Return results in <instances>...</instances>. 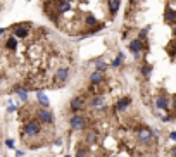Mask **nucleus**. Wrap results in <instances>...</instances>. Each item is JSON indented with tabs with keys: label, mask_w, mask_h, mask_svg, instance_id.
I'll use <instances>...</instances> for the list:
<instances>
[{
	"label": "nucleus",
	"mask_w": 176,
	"mask_h": 157,
	"mask_svg": "<svg viewBox=\"0 0 176 157\" xmlns=\"http://www.w3.org/2000/svg\"><path fill=\"white\" fill-rule=\"evenodd\" d=\"M131 104V99H128V97H124V99H121V100H118V104H116V112H124L126 109H128V105Z\"/></svg>",
	"instance_id": "obj_7"
},
{
	"label": "nucleus",
	"mask_w": 176,
	"mask_h": 157,
	"mask_svg": "<svg viewBox=\"0 0 176 157\" xmlns=\"http://www.w3.org/2000/svg\"><path fill=\"white\" fill-rule=\"evenodd\" d=\"M69 124L73 126V129H83L86 126V118L81 116V114H74L71 119H69Z\"/></svg>",
	"instance_id": "obj_5"
},
{
	"label": "nucleus",
	"mask_w": 176,
	"mask_h": 157,
	"mask_svg": "<svg viewBox=\"0 0 176 157\" xmlns=\"http://www.w3.org/2000/svg\"><path fill=\"white\" fill-rule=\"evenodd\" d=\"M66 157H69V155H66Z\"/></svg>",
	"instance_id": "obj_11"
},
{
	"label": "nucleus",
	"mask_w": 176,
	"mask_h": 157,
	"mask_svg": "<svg viewBox=\"0 0 176 157\" xmlns=\"http://www.w3.org/2000/svg\"><path fill=\"white\" fill-rule=\"evenodd\" d=\"M137 140H138L140 143H150V142L154 140L152 129H150L148 126H140V128L137 129Z\"/></svg>",
	"instance_id": "obj_2"
},
{
	"label": "nucleus",
	"mask_w": 176,
	"mask_h": 157,
	"mask_svg": "<svg viewBox=\"0 0 176 157\" xmlns=\"http://www.w3.org/2000/svg\"><path fill=\"white\" fill-rule=\"evenodd\" d=\"M36 99H38V102H40V105L41 107H49V99H47V95H43V92L41 90H36Z\"/></svg>",
	"instance_id": "obj_8"
},
{
	"label": "nucleus",
	"mask_w": 176,
	"mask_h": 157,
	"mask_svg": "<svg viewBox=\"0 0 176 157\" xmlns=\"http://www.w3.org/2000/svg\"><path fill=\"white\" fill-rule=\"evenodd\" d=\"M40 133H41V123L38 119L28 121L23 128V137H26V138H36Z\"/></svg>",
	"instance_id": "obj_1"
},
{
	"label": "nucleus",
	"mask_w": 176,
	"mask_h": 157,
	"mask_svg": "<svg viewBox=\"0 0 176 157\" xmlns=\"http://www.w3.org/2000/svg\"><path fill=\"white\" fill-rule=\"evenodd\" d=\"M36 116H38V121H40L41 124H52V123H54V114H52V112H50L47 107L38 109Z\"/></svg>",
	"instance_id": "obj_4"
},
{
	"label": "nucleus",
	"mask_w": 176,
	"mask_h": 157,
	"mask_svg": "<svg viewBox=\"0 0 176 157\" xmlns=\"http://www.w3.org/2000/svg\"><path fill=\"white\" fill-rule=\"evenodd\" d=\"M7 147L12 148V147H14V142H12V140H7Z\"/></svg>",
	"instance_id": "obj_10"
},
{
	"label": "nucleus",
	"mask_w": 176,
	"mask_h": 157,
	"mask_svg": "<svg viewBox=\"0 0 176 157\" xmlns=\"http://www.w3.org/2000/svg\"><path fill=\"white\" fill-rule=\"evenodd\" d=\"M156 105L157 109H162V110H167L169 109V99H164V97H159L156 100Z\"/></svg>",
	"instance_id": "obj_9"
},
{
	"label": "nucleus",
	"mask_w": 176,
	"mask_h": 157,
	"mask_svg": "<svg viewBox=\"0 0 176 157\" xmlns=\"http://www.w3.org/2000/svg\"><path fill=\"white\" fill-rule=\"evenodd\" d=\"M71 110L73 112H76V114H79L81 112V109L85 107V100L81 99V97H74V99H71Z\"/></svg>",
	"instance_id": "obj_6"
},
{
	"label": "nucleus",
	"mask_w": 176,
	"mask_h": 157,
	"mask_svg": "<svg viewBox=\"0 0 176 157\" xmlns=\"http://www.w3.org/2000/svg\"><path fill=\"white\" fill-rule=\"evenodd\" d=\"M68 78H69V69L68 67H60V69H57L55 74H54V85L55 86H62L66 81H68Z\"/></svg>",
	"instance_id": "obj_3"
}]
</instances>
